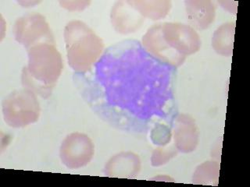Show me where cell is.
<instances>
[{"instance_id": "obj_10", "label": "cell", "mask_w": 250, "mask_h": 187, "mask_svg": "<svg viewBox=\"0 0 250 187\" xmlns=\"http://www.w3.org/2000/svg\"><path fill=\"white\" fill-rule=\"evenodd\" d=\"M139 157L133 153H121L110 159L105 166V175L110 177L132 178L140 171Z\"/></svg>"}, {"instance_id": "obj_4", "label": "cell", "mask_w": 250, "mask_h": 187, "mask_svg": "<svg viewBox=\"0 0 250 187\" xmlns=\"http://www.w3.org/2000/svg\"><path fill=\"white\" fill-rule=\"evenodd\" d=\"M66 56L69 65L76 73H85L100 59L104 44L83 22L74 20L64 30Z\"/></svg>"}, {"instance_id": "obj_16", "label": "cell", "mask_w": 250, "mask_h": 187, "mask_svg": "<svg viewBox=\"0 0 250 187\" xmlns=\"http://www.w3.org/2000/svg\"><path fill=\"white\" fill-rule=\"evenodd\" d=\"M62 7L65 8L66 10H83L84 8L88 6L89 2H84V1H82V2H78V1H75V2H68V1H63V2H60Z\"/></svg>"}, {"instance_id": "obj_12", "label": "cell", "mask_w": 250, "mask_h": 187, "mask_svg": "<svg viewBox=\"0 0 250 187\" xmlns=\"http://www.w3.org/2000/svg\"><path fill=\"white\" fill-rule=\"evenodd\" d=\"M234 34V23L223 24L215 31L212 45L217 53L223 56L232 55Z\"/></svg>"}, {"instance_id": "obj_1", "label": "cell", "mask_w": 250, "mask_h": 187, "mask_svg": "<svg viewBox=\"0 0 250 187\" xmlns=\"http://www.w3.org/2000/svg\"><path fill=\"white\" fill-rule=\"evenodd\" d=\"M74 75L84 99L113 127L143 132L173 123L175 67L152 56L139 41L117 43L87 72Z\"/></svg>"}, {"instance_id": "obj_3", "label": "cell", "mask_w": 250, "mask_h": 187, "mask_svg": "<svg viewBox=\"0 0 250 187\" xmlns=\"http://www.w3.org/2000/svg\"><path fill=\"white\" fill-rule=\"evenodd\" d=\"M28 62L22 71L23 88L42 97L51 95L62 73V59L55 43L43 42L27 49Z\"/></svg>"}, {"instance_id": "obj_6", "label": "cell", "mask_w": 250, "mask_h": 187, "mask_svg": "<svg viewBox=\"0 0 250 187\" xmlns=\"http://www.w3.org/2000/svg\"><path fill=\"white\" fill-rule=\"evenodd\" d=\"M16 41L30 49L39 43H55L49 24L40 14H27L16 21L14 25Z\"/></svg>"}, {"instance_id": "obj_8", "label": "cell", "mask_w": 250, "mask_h": 187, "mask_svg": "<svg viewBox=\"0 0 250 187\" xmlns=\"http://www.w3.org/2000/svg\"><path fill=\"white\" fill-rule=\"evenodd\" d=\"M144 20L145 18L133 1L117 2L112 9V24L119 33L135 32L142 26Z\"/></svg>"}, {"instance_id": "obj_7", "label": "cell", "mask_w": 250, "mask_h": 187, "mask_svg": "<svg viewBox=\"0 0 250 187\" xmlns=\"http://www.w3.org/2000/svg\"><path fill=\"white\" fill-rule=\"evenodd\" d=\"M95 147L88 136L74 132L66 136L61 147V161L71 169L87 166L93 158Z\"/></svg>"}, {"instance_id": "obj_2", "label": "cell", "mask_w": 250, "mask_h": 187, "mask_svg": "<svg viewBox=\"0 0 250 187\" xmlns=\"http://www.w3.org/2000/svg\"><path fill=\"white\" fill-rule=\"evenodd\" d=\"M144 49L161 62L177 67L199 51L201 41L190 26L179 23L155 24L143 36Z\"/></svg>"}, {"instance_id": "obj_9", "label": "cell", "mask_w": 250, "mask_h": 187, "mask_svg": "<svg viewBox=\"0 0 250 187\" xmlns=\"http://www.w3.org/2000/svg\"><path fill=\"white\" fill-rule=\"evenodd\" d=\"M174 138L178 150L188 153L197 146L199 134L193 119L187 115H178L174 126Z\"/></svg>"}, {"instance_id": "obj_5", "label": "cell", "mask_w": 250, "mask_h": 187, "mask_svg": "<svg viewBox=\"0 0 250 187\" xmlns=\"http://www.w3.org/2000/svg\"><path fill=\"white\" fill-rule=\"evenodd\" d=\"M36 95L26 88L10 94L2 102L6 124L14 128H22L39 120L40 106Z\"/></svg>"}, {"instance_id": "obj_15", "label": "cell", "mask_w": 250, "mask_h": 187, "mask_svg": "<svg viewBox=\"0 0 250 187\" xmlns=\"http://www.w3.org/2000/svg\"><path fill=\"white\" fill-rule=\"evenodd\" d=\"M177 154L176 152L173 150H167V149H163V148H158L156 149L154 153L152 154V165L153 166H159L164 164L167 163L168 160L170 158L174 157V154Z\"/></svg>"}, {"instance_id": "obj_14", "label": "cell", "mask_w": 250, "mask_h": 187, "mask_svg": "<svg viewBox=\"0 0 250 187\" xmlns=\"http://www.w3.org/2000/svg\"><path fill=\"white\" fill-rule=\"evenodd\" d=\"M220 166L214 162L203 163L198 168L193 176V183L197 184H213L217 182Z\"/></svg>"}, {"instance_id": "obj_13", "label": "cell", "mask_w": 250, "mask_h": 187, "mask_svg": "<svg viewBox=\"0 0 250 187\" xmlns=\"http://www.w3.org/2000/svg\"><path fill=\"white\" fill-rule=\"evenodd\" d=\"M144 18L156 20L164 18L170 11L171 4L168 1H133Z\"/></svg>"}, {"instance_id": "obj_11", "label": "cell", "mask_w": 250, "mask_h": 187, "mask_svg": "<svg viewBox=\"0 0 250 187\" xmlns=\"http://www.w3.org/2000/svg\"><path fill=\"white\" fill-rule=\"evenodd\" d=\"M188 17L198 29H205L213 22L215 7L210 1H188L186 2Z\"/></svg>"}]
</instances>
